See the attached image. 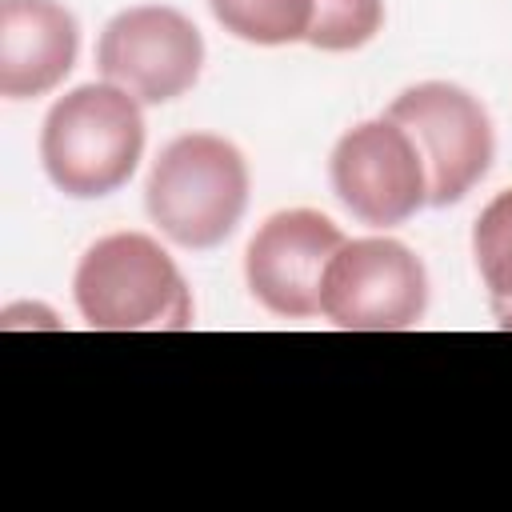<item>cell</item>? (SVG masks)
<instances>
[{"mask_svg": "<svg viewBox=\"0 0 512 512\" xmlns=\"http://www.w3.org/2000/svg\"><path fill=\"white\" fill-rule=\"evenodd\" d=\"M72 296L96 332H180L192 324V292L180 268L144 232L96 240L76 264Z\"/></svg>", "mask_w": 512, "mask_h": 512, "instance_id": "1", "label": "cell"}, {"mask_svg": "<svg viewBox=\"0 0 512 512\" xmlns=\"http://www.w3.org/2000/svg\"><path fill=\"white\" fill-rule=\"evenodd\" d=\"M144 152L140 100L116 84H80L52 104L40 132L48 180L76 200H96L128 184Z\"/></svg>", "mask_w": 512, "mask_h": 512, "instance_id": "2", "label": "cell"}, {"mask_svg": "<svg viewBox=\"0 0 512 512\" xmlns=\"http://www.w3.org/2000/svg\"><path fill=\"white\" fill-rule=\"evenodd\" d=\"M148 216L180 248H216L248 204V164L236 144L212 132H188L164 144L144 188Z\"/></svg>", "mask_w": 512, "mask_h": 512, "instance_id": "3", "label": "cell"}, {"mask_svg": "<svg viewBox=\"0 0 512 512\" xmlns=\"http://www.w3.org/2000/svg\"><path fill=\"white\" fill-rule=\"evenodd\" d=\"M388 120L412 136L428 172V204L436 208L464 200L492 164V120L484 104L460 84H412L388 104Z\"/></svg>", "mask_w": 512, "mask_h": 512, "instance_id": "4", "label": "cell"}, {"mask_svg": "<svg viewBox=\"0 0 512 512\" xmlns=\"http://www.w3.org/2000/svg\"><path fill=\"white\" fill-rule=\"evenodd\" d=\"M428 272L400 240H344L324 276L320 312L348 332H404L424 320Z\"/></svg>", "mask_w": 512, "mask_h": 512, "instance_id": "5", "label": "cell"}, {"mask_svg": "<svg viewBox=\"0 0 512 512\" xmlns=\"http://www.w3.org/2000/svg\"><path fill=\"white\" fill-rule=\"evenodd\" d=\"M204 64L200 28L164 4H136L108 20L96 44V68L108 84L140 104H168L184 96Z\"/></svg>", "mask_w": 512, "mask_h": 512, "instance_id": "6", "label": "cell"}, {"mask_svg": "<svg viewBox=\"0 0 512 512\" xmlns=\"http://www.w3.org/2000/svg\"><path fill=\"white\" fill-rule=\"evenodd\" d=\"M332 188L340 204L372 224L392 228L428 204V172L412 136L396 120H364L332 148Z\"/></svg>", "mask_w": 512, "mask_h": 512, "instance_id": "7", "label": "cell"}, {"mask_svg": "<svg viewBox=\"0 0 512 512\" xmlns=\"http://www.w3.org/2000/svg\"><path fill=\"white\" fill-rule=\"evenodd\" d=\"M344 248V232L312 208H288L268 216L244 252V276L252 296L292 320L320 316L324 276L332 256Z\"/></svg>", "mask_w": 512, "mask_h": 512, "instance_id": "8", "label": "cell"}, {"mask_svg": "<svg viewBox=\"0 0 512 512\" xmlns=\"http://www.w3.org/2000/svg\"><path fill=\"white\" fill-rule=\"evenodd\" d=\"M80 28L56 0H0V96L52 92L76 64Z\"/></svg>", "mask_w": 512, "mask_h": 512, "instance_id": "9", "label": "cell"}, {"mask_svg": "<svg viewBox=\"0 0 512 512\" xmlns=\"http://www.w3.org/2000/svg\"><path fill=\"white\" fill-rule=\"evenodd\" d=\"M472 252L500 328H512V188L496 192L472 228Z\"/></svg>", "mask_w": 512, "mask_h": 512, "instance_id": "10", "label": "cell"}, {"mask_svg": "<svg viewBox=\"0 0 512 512\" xmlns=\"http://www.w3.org/2000/svg\"><path fill=\"white\" fill-rule=\"evenodd\" d=\"M212 16L248 44H292L308 40L312 0H208Z\"/></svg>", "mask_w": 512, "mask_h": 512, "instance_id": "11", "label": "cell"}, {"mask_svg": "<svg viewBox=\"0 0 512 512\" xmlns=\"http://www.w3.org/2000/svg\"><path fill=\"white\" fill-rule=\"evenodd\" d=\"M384 24V0H312L308 44L320 52L364 48Z\"/></svg>", "mask_w": 512, "mask_h": 512, "instance_id": "12", "label": "cell"}]
</instances>
